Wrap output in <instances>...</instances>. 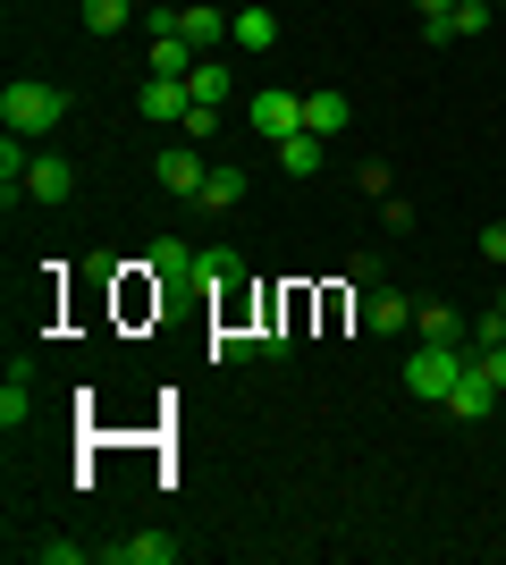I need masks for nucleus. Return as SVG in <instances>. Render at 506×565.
Here are the masks:
<instances>
[{
	"label": "nucleus",
	"mask_w": 506,
	"mask_h": 565,
	"mask_svg": "<svg viewBox=\"0 0 506 565\" xmlns=\"http://www.w3.org/2000/svg\"><path fill=\"white\" fill-rule=\"evenodd\" d=\"M68 110H76L68 85H43V76H18V85L0 94V127H9V136H51Z\"/></svg>",
	"instance_id": "1"
},
{
	"label": "nucleus",
	"mask_w": 506,
	"mask_h": 565,
	"mask_svg": "<svg viewBox=\"0 0 506 565\" xmlns=\"http://www.w3.org/2000/svg\"><path fill=\"white\" fill-rule=\"evenodd\" d=\"M464 363H473L464 347H413V354H406V388H413L422 405H448V388L464 380Z\"/></svg>",
	"instance_id": "2"
},
{
	"label": "nucleus",
	"mask_w": 506,
	"mask_h": 565,
	"mask_svg": "<svg viewBox=\"0 0 506 565\" xmlns=\"http://www.w3.org/2000/svg\"><path fill=\"white\" fill-rule=\"evenodd\" d=\"M245 118H254V136L288 143V136H304V94H288V85H262V94L245 102Z\"/></svg>",
	"instance_id": "3"
},
{
	"label": "nucleus",
	"mask_w": 506,
	"mask_h": 565,
	"mask_svg": "<svg viewBox=\"0 0 506 565\" xmlns=\"http://www.w3.org/2000/svg\"><path fill=\"white\" fill-rule=\"evenodd\" d=\"M152 178H161V194H177V203H194V194H203V178H212V161H203V143H169L161 161H152Z\"/></svg>",
	"instance_id": "4"
},
{
	"label": "nucleus",
	"mask_w": 506,
	"mask_h": 565,
	"mask_svg": "<svg viewBox=\"0 0 506 565\" xmlns=\"http://www.w3.org/2000/svg\"><path fill=\"white\" fill-rule=\"evenodd\" d=\"M68 194H76V161H68V152H34V169H25V203L60 212Z\"/></svg>",
	"instance_id": "5"
},
{
	"label": "nucleus",
	"mask_w": 506,
	"mask_h": 565,
	"mask_svg": "<svg viewBox=\"0 0 506 565\" xmlns=\"http://www.w3.org/2000/svg\"><path fill=\"white\" fill-rule=\"evenodd\" d=\"M144 118L152 127H186V110H194V94H186V76H144Z\"/></svg>",
	"instance_id": "6"
},
{
	"label": "nucleus",
	"mask_w": 506,
	"mask_h": 565,
	"mask_svg": "<svg viewBox=\"0 0 506 565\" xmlns=\"http://www.w3.org/2000/svg\"><path fill=\"white\" fill-rule=\"evenodd\" d=\"M101 557H110V565H177L186 541H169V532H127V541H110Z\"/></svg>",
	"instance_id": "7"
},
{
	"label": "nucleus",
	"mask_w": 506,
	"mask_h": 565,
	"mask_svg": "<svg viewBox=\"0 0 506 565\" xmlns=\"http://www.w3.org/2000/svg\"><path fill=\"white\" fill-rule=\"evenodd\" d=\"M177 34H186L194 51H219L237 34V18H219V0H186V9H177Z\"/></svg>",
	"instance_id": "8"
},
{
	"label": "nucleus",
	"mask_w": 506,
	"mask_h": 565,
	"mask_svg": "<svg viewBox=\"0 0 506 565\" xmlns=\"http://www.w3.org/2000/svg\"><path fill=\"white\" fill-rule=\"evenodd\" d=\"M346 127H355V102L337 94V85H321V94H304V136H346Z\"/></svg>",
	"instance_id": "9"
},
{
	"label": "nucleus",
	"mask_w": 506,
	"mask_h": 565,
	"mask_svg": "<svg viewBox=\"0 0 506 565\" xmlns=\"http://www.w3.org/2000/svg\"><path fill=\"white\" fill-rule=\"evenodd\" d=\"M363 330H380V338L413 330V296H397V287H363Z\"/></svg>",
	"instance_id": "10"
},
{
	"label": "nucleus",
	"mask_w": 506,
	"mask_h": 565,
	"mask_svg": "<svg viewBox=\"0 0 506 565\" xmlns=\"http://www.w3.org/2000/svg\"><path fill=\"white\" fill-rule=\"evenodd\" d=\"M25 423H34V372H25V363H9V380H0V430L18 439Z\"/></svg>",
	"instance_id": "11"
},
{
	"label": "nucleus",
	"mask_w": 506,
	"mask_h": 565,
	"mask_svg": "<svg viewBox=\"0 0 506 565\" xmlns=\"http://www.w3.org/2000/svg\"><path fill=\"white\" fill-rule=\"evenodd\" d=\"M489 397H498V380H489L482 363H464V380L448 388V414H456V423H482V414H489Z\"/></svg>",
	"instance_id": "12"
},
{
	"label": "nucleus",
	"mask_w": 506,
	"mask_h": 565,
	"mask_svg": "<svg viewBox=\"0 0 506 565\" xmlns=\"http://www.w3.org/2000/svg\"><path fill=\"white\" fill-rule=\"evenodd\" d=\"M237 203H245V169L212 161V178H203V194H194V212H237Z\"/></svg>",
	"instance_id": "13"
},
{
	"label": "nucleus",
	"mask_w": 506,
	"mask_h": 565,
	"mask_svg": "<svg viewBox=\"0 0 506 565\" xmlns=\"http://www.w3.org/2000/svg\"><path fill=\"white\" fill-rule=\"evenodd\" d=\"M186 94H194V102H212V110H219V102L237 94V68H219V51H203V60L186 68Z\"/></svg>",
	"instance_id": "14"
},
{
	"label": "nucleus",
	"mask_w": 506,
	"mask_h": 565,
	"mask_svg": "<svg viewBox=\"0 0 506 565\" xmlns=\"http://www.w3.org/2000/svg\"><path fill=\"white\" fill-rule=\"evenodd\" d=\"M413 338L422 347H464V312L456 305H413Z\"/></svg>",
	"instance_id": "15"
},
{
	"label": "nucleus",
	"mask_w": 506,
	"mask_h": 565,
	"mask_svg": "<svg viewBox=\"0 0 506 565\" xmlns=\"http://www.w3.org/2000/svg\"><path fill=\"white\" fill-rule=\"evenodd\" d=\"M228 43L254 51V60H262V51H279V9H237V34H228Z\"/></svg>",
	"instance_id": "16"
},
{
	"label": "nucleus",
	"mask_w": 506,
	"mask_h": 565,
	"mask_svg": "<svg viewBox=\"0 0 506 565\" xmlns=\"http://www.w3.org/2000/svg\"><path fill=\"white\" fill-rule=\"evenodd\" d=\"M144 270H152V279H194V245H186V236H152Z\"/></svg>",
	"instance_id": "17"
},
{
	"label": "nucleus",
	"mask_w": 506,
	"mask_h": 565,
	"mask_svg": "<svg viewBox=\"0 0 506 565\" xmlns=\"http://www.w3.org/2000/svg\"><path fill=\"white\" fill-rule=\"evenodd\" d=\"M194 60H203V51H194L186 34H152V76H186Z\"/></svg>",
	"instance_id": "18"
},
{
	"label": "nucleus",
	"mask_w": 506,
	"mask_h": 565,
	"mask_svg": "<svg viewBox=\"0 0 506 565\" xmlns=\"http://www.w3.org/2000/svg\"><path fill=\"white\" fill-rule=\"evenodd\" d=\"M270 152H279L288 178H313V169H321V136H288V143H270Z\"/></svg>",
	"instance_id": "19"
},
{
	"label": "nucleus",
	"mask_w": 506,
	"mask_h": 565,
	"mask_svg": "<svg viewBox=\"0 0 506 565\" xmlns=\"http://www.w3.org/2000/svg\"><path fill=\"white\" fill-rule=\"evenodd\" d=\"M136 18V0H85V34H119Z\"/></svg>",
	"instance_id": "20"
},
{
	"label": "nucleus",
	"mask_w": 506,
	"mask_h": 565,
	"mask_svg": "<svg viewBox=\"0 0 506 565\" xmlns=\"http://www.w3.org/2000/svg\"><path fill=\"white\" fill-rule=\"evenodd\" d=\"M237 270H245V262L228 254V245H203V254H194V279H212V287H228Z\"/></svg>",
	"instance_id": "21"
},
{
	"label": "nucleus",
	"mask_w": 506,
	"mask_h": 565,
	"mask_svg": "<svg viewBox=\"0 0 506 565\" xmlns=\"http://www.w3.org/2000/svg\"><path fill=\"white\" fill-rule=\"evenodd\" d=\"M245 354H262V338H254V330H219L212 338V363H245Z\"/></svg>",
	"instance_id": "22"
},
{
	"label": "nucleus",
	"mask_w": 506,
	"mask_h": 565,
	"mask_svg": "<svg viewBox=\"0 0 506 565\" xmlns=\"http://www.w3.org/2000/svg\"><path fill=\"white\" fill-rule=\"evenodd\" d=\"M448 34H456V43H464V34H489V0H456V18H448Z\"/></svg>",
	"instance_id": "23"
},
{
	"label": "nucleus",
	"mask_w": 506,
	"mask_h": 565,
	"mask_svg": "<svg viewBox=\"0 0 506 565\" xmlns=\"http://www.w3.org/2000/svg\"><path fill=\"white\" fill-rule=\"evenodd\" d=\"M355 186H363V194H380V203H388V194H397V178H388V161H363V169H355Z\"/></svg>",
	"instance_id": "24"
},
{
	"label": "nucleus",
	"mask_w": 506,
	"mask_h": 565,
	"mask_svg": "<svg viewBox=\"0 0 506 565\" xmlns=\"http://www.w3.org/2000/svg\"><path fill=\"white\" fill-rule=\"evenodd\" d=\"M25 557H43V565H76L85 548H76V541H25Z\"/></svg>",
	"instance_id": "25"
},
{
	"label": "nucleus",
	"mask_w": 506,
	"mask_h": 565,
	"mask_svg": "<svg viewBox=\"0 0 506 565\" xmlns=\"http://www.w3.org/2000/svg\"><path fill=\"white\" fill-rule=\"evenodd\" d=\"M212 127H219V110H212V102H194V110H186V127H177V136H186V143H203V136H212Z\"/></svg>",
	"instance_id": "26"
},
{
	"label": "nucleus",
	"mask_w": 506,
	"mask_h": 565,
	"mask_svg": "<svg viewBox=\"0 0 506 565\" xmlns=\"http://www.w3.org/2000/svg\"><path fill=\"white\" fill-rule=\"evenodd\" d=\"M473 363H482V372L498 380V397H506V338H498V347H473Z\"/></svg>",
	"instance_id": "27"
},
{
	"label": "nucleus",
	"mask_w": 506,
	"mask_h": 565,
	"mask_svg": "<svg viewBox=\"0 0 506 565\" xmlns=\"http://www.w3.org/2000/svg\"><path fill=\"white\" fill-rule=\"evenodd\" d=\"M482 262H498V270H506V220H489V228H482Z\"/></svg>",
	"instance_id": "28"
},
{
	"label": "nucleus",
	"mask_w": 506,
	"mask_h": 565,
	"mask_svg": "<svg viewBox=\"0 0 506 565\" xmlns=\"http://www.w3.org/2000/svg\"><path fill=\"white\" fill-rule=\"evenodd\" d=\"M498 312H506V296H498Z\"/></svg>",
	"instance_id": "29"
}]
</instances>
